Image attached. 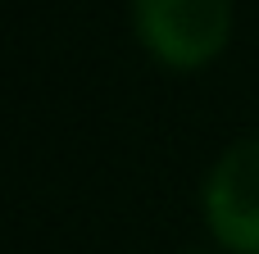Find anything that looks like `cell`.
Listing matches in <instances>:
<instances>
[{"label":"cell","instance_id":"cell-1","mask_svg":"<svg viewBox=\"0 0 259 254\" xmlns=\"http://www.w3.org/2000/svg\"><path fill=\"white\" fill-rule=\"evenodd\" d=\"M141 45L168 68H205L232 32V0H132Z\"/></svg>","mask_w":259,"mask_h":254},{"label":"cell","instance_id":"cell-2","mask_svg":"<svg viewBox=\"0 0 259 254\" xmlns=\"http://www.w3.org/2000/svg\"><path fill=\"white\" fill-rule=\"evenodd\" d=\"M205 223L232 254H259V136L237 141L205 177Z\"/></svg>","mask_w":259,"mask_h":254},{"label":"cell","instance_id":"cell-3","mask_svg":"<svg viewBox=\"0 0 259 254\" xmlns=\"http://www.w3.org/2000/svg\"><path fill=\"white\" fill-rule=\"evenodd\" d=\"M187 254H200V250H187Z\"/></svg>","mask_w":259,"mask_h":254}]
</instances>
